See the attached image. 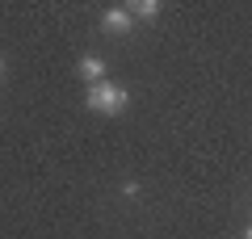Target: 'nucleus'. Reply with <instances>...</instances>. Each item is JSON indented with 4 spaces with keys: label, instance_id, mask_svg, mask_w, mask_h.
<instances>
[{
    "label": "nucleus",
    "instance_id": "1",
    "mask_svg": "<svg viewBox=\"0 0 252 239\" xmlns=\"http://www.w3.org/2000/svg\"><path fill=\"white\" fill-rule=\"evenodd\" d=\"M89 109L93 114H105V118H114V114H122L126 105H130V92L126 89H118V84H109V80H101V84H89Z\"/></svg>",
    "mask_w": 252,
    "mask_h": 239
},
{
    "label": "nucleus",
    "instance_id": "2",
    "mask_svg": "<svg viewBox=\"0 0 252 239\" xmlns=\"http://www.w3.org/2000/svg\"><path fill=\"white\" fill-rule=\"evenodd\" d=\"M130 26H135V21H130V9H122V4H114V9H105V17H101V30H105V34H130Z\"/></svg>",
    "mask_w": 252,
    "mask_h": 239
},
{
    "label": "nucleus",
    "instance_id": "3",
    "mask_svg": "<svg viewBox=\"0 0 252 239\" xmlns=\"http://www.w3.org/2000/svg\"><path fill=\"white\" fill-rule=\"evenodd\" d=\"M80 76L89 80V84H101V80H105V63H101L97 55H84L80 59Z\"/></svg>",
    "mask_w": 252,
    "mask_h": 239
},
{
    "label": "nucleus",
    "instance_id": "4",
    "mask_svg": "<svg viewBox=\"0 0 252 239\" xmlns=\"http://www.w3.org/2000/svg\"><path fill=\"white\" fill-rule=\"evenodd\" d=\"M130 13H139V17H156V13H160V4H156V0H139Z\"/></svg>",
    "mask_w": 252,
    "mask_h": 239
},
{
    "label": "nucleus",
    "instance_id": "5",
    "mask_svg": "<svg viewBox=\"0 0 252 239\" xmlns=\"http://www.w3.org/2000/svg\"><path fill=\"white\" fill-rule=\"evenodd\" d=\"M0 76H4V59H0Z\"/></svg>",
    "mask_w": 252,
    "mask_h": 239
},
{
    "label": "nucleus",
    "instance_id": "6",
    "mask_svg": "<svg viewBox=\"0 0 252 239\" xmlns=\"http://www.w3.org/2000/svg\"><path fill=\"white\" fill-rule=\"evenodd\" d=\"M248 239H252V227H248Z\"/></svg>",
    "mask_w": 252,
    "mask_h": 239
}]
</instances>
